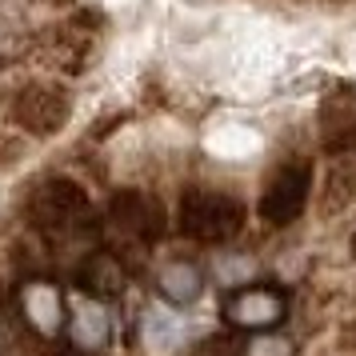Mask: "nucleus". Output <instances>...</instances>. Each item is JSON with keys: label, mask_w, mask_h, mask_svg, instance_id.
Here are the masks:
<instances>
[{"label": "nucleus", "mask_w": 356, "mask_h": 356, "mask_svg": "<svg viewBox=\"0 0 356 356\" xmlns=\"http://www.w3.org/2000/svg\"><path fill=\"white\" fill-rule=\"evenodd\" d=\"M244 220H248V209L236 193H225V188H184L177 204V228L180 236H188L196 244H228L241 236Z\"/></svg>", "instance_id": "1"}, {"label": "nucleus", "mask_w": 356, "mask_h": 356, "mask_svg": "<svg viewBox=\"0 0 356 356\" xmlns=\"http://www.w3.org/2000/svg\"><path fill=\"white\" fill-rule=\"evenodd\" d=\"M29 220L44 236H68L81 232L92 220V200L88 188L72 177H49L40 180L29 196Z\"/></svg>", "instance_id": "2"}, {"label": "nucleus", "mask_w": 356, "mask_h": 356, "mask_svg": "<svg viewBox=\"0 0 356 356\" xmlns=\"http://www.w3.org/2000/svg\"><path fill=\"white\" fill-rule=\"evenodd\" d=\"M316 193V168L308 156L292 152L276 164L273 172L264 177V188H260V220L273 228H284L292 220H300V212L308 209V200Z\"/></svg>", "instance_id": "3"}, {"label": "nucleus", "mask_w": 356, "mask_h": 356, "mask_svg": "<svg viewBox=\"0 0 356 356\" xmlns=\"http://www.w3.org/2000/svg\"><path fill=\"white\" fill-rule=\"evenodd\" d=\"M289 312H292L289 292L268 284V280H252V284H241V289H228L225 300H220L225 324L236 328V332H248V337L276 332L289 321Z\"/></svg>", "instance_id": "4"}, {"label": "nucleus", "mask_w": 356, "mask_h": 356, "mask_svg": "<svg viewBox=\"0 0 356 356\" xmlns=\"http://www.w3.org/2000/svg\"><path fill=\"white\" fill-rule=\"evenodd\" d=\"M8 116L24 136L49 140L72 120V92L56 81H29L13 92Z\"/></svg>", "instance_id": "5"}, {"label": "nucleus", "mask_w": 356, "mask_h": 356, "mask_svg": "<svg viewBox=\"0 0 356 356\" xmlns=\"http://www.w3.org/2000/svg\"><path fill=\"white\" fill-rule=\"evenodd\" d=\"M316 148L328 161L356 156V88H332L316 104Z\"/></svg>", "instance_id": "6"}, {"label": "nucleus", "mask_w": 356, "mask_h": 356, "mask_svg": "<svg viewBox=\"0 0 356 356\" xmlns=\"http://www.w3.org/2000/svg\"><path fill=\"white\" fill-rule=\"evenodd\" d=\"M108 220L136 244H156L168 232V212H164L161 196L145 193V188H120V193H113Z\"/></svg>", "instance_id": "7"}, {"label": "nucleus", "mask_w": 356, "mask_h": 356, "mask_svg": "<svg viewBox=\"0 0 356 356\" xmlns=\"http://www.w3.org/2000/svg\"><path fill=\"white\" fill-rule=\"evenodd\" d=\"M17 308H20V316H24V324H29V332H36V337H56L68 324L65 296H60V289H56L52 280H44V276H29V280L20 284Z\"/></svg>", "instance_id": "8"}, {"label": "nucleus", "mask_w": 356, "mask_h": 356, "mask_svg": "<svg viewBox=\"0 0 356 356\" xmlns=\"http://www.w3.org/2000/svg\"><path fill=\"white\" fill-rule=\"evenodd\" d=\"M348 209H356V156L348 161H328L316 188V212L321 220H337Z\"/></svg>", "instance_id": "9"}, {"label": "nucleus", "mask_w": 356, "mask_h": 356, "mask_svg": "<svg viewBox=\"0 0 356 356\" xmlns=\"http://www.w3.org/2000/svg\"><path fill=\"white\" fill-rule=\"evenodd\" d=\"M156 292H161V300H168L172 308L196 305L200 292H204V268L188 257L164 260L161 268H156Z\"/></svg>", "instance_id": "10"}, {"label": "nucleus", "mask_w": 356, "mask_h": 356, "mask_svg": "<svg viewBox=\"0 0 356 356\" xmlns=\"http://www.w3.org/2000/svg\"><path fill=\"white\" fill-rule=\"evenodd\" d=\"M124 284H129V273L113 252H88L76 268V289L88 292V300H113L124 292Z\"/></svg>", "instance_id": "11"}, {"label": "nucleus", "mask_w": 356, "mask_h": 356, "mask_svg": "<svg viewBox=\"0 0 356 356\" xmlns=\"http://www.w3.org/2000/svg\"><path fill=\"white\" fill-rule=\"evenodd\" d=\"M68 340H72V348L84 356H97L108 337H113V321H108V308L100 305V300H81V305L68 312Z\"/></svg>", "instance_id": "12"}, {"label": "nucleus", "mask_w": 356, "mask_h": 356, "mask_svg": "<svg viewBox=\"0 0 356 356\" xmlns=\"http://www.w3.org/2000/svg\"><path fill=\"white\" fill-rule=\"evenodd\" d=\"M0 356H29V324L13 305H0Z\"/></svg>", "instance_id": "13"}, {"label": "nucleus", "mask_w": 356, "mask_h": 356, "mask_svg": "<svg viewBox=\"0 0 356 356\" xmlns=\"http://www.w3.org/2000/svg\"><path fill=\"white\" fill-rule=\"evenodd\" d=\"M145 337H148L152 348H172V344L184 337V321H180V316H168V312H148Z\"/></svg>", "instance_id": "14"}, {"label": "nucleus", "mask_w": 356, "mask_h": 356, "mask_svg": "<svg viewBox=\"0 0 356 356\" xmlns=\"http://www.w3.org/2000/svg\"><path fill=\"white\" fill-rule=\"evenodd\" d=\"M188 356H244V344L236 337H225V332H212L196 344Z\"/></svg>", "instance_id": "15"}, {"label": "nucleus", "mask_w": 356, "mask_h": 356, "mask_svg": "<svg viewBox=\"0 0 356 356\" xmlns=\"http://www.w3.org/2000/svg\"><path fill=\"white\" fill-rule=\"evenodd\" d=\"M244 356H292V344L276 332H264V337H252L244 344Z\"/></svg>", "instance_id": "16"}, {"label": "nucleus", "mask_w": 356, "mask_h": 356, "mask_svg": "<svg viewBox=\"0 0 356 356\" xmlns=\"http://www.w3.org/2000/svg\"><path fill=\"white\" fill-rule=\"evenodd\" d=\"M332 344H337L340 356H356V316H348V321L337 328V337H332Z\"/></svg>", "instance_id": "17"}, {"label": "nucleus", "mask_w": 356, "mask_h": 356, "mask_svg": "<svg viewBox=\"0 0 356 356\" xmlns=\"http://www.w3.org/2000/svg\"><path fill=\"white\" fill-rule=\"evenodd\" d=\"M324 8H348V4H356V0H321Z\"/></svg>", "instance_id": "18"}, {"label": "nucleus", "mask_w": 356, "mask_h": 356, "mask_svg": "<svg viewBox=\"0 0 356 356\" xmlns=\"http://www.w3.org/2000/svg\"><path fill=\"white\" fill-rule=\"evenodd\" d=\"M40 4H72V0H40Z\"/></svg>", "instance_id": "19"}, {"label": "nucleus", "mask_w": 356, "mask_h": 356, "mask_svg": "<svg viewBox=\"0 0 356 356\" xmlns=\"http://www.w3.org/2000/svg\"><path fill=\"white\" fill-rule=\"evenodd\" d=\"M292 4H300V0H292Z\"/></svg>", "instance_id": "20"}]
</instances>
